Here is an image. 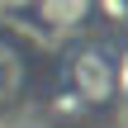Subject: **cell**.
Returning a JSON list of instances; mask_svg holds the SVG:
<instances>
[{
	"instance_id": "1",
	"label": "cell",
	"mask_w": 128,
	"mask_h": 128,
	"mask_svg": "<svg viewBox=\"0 0 128 128\" xmlns=\"http://www.w3.org/2000/svg\"><path fill=\"white\" fill-rule=\"evenodd\" d=\"M71 86H76V95L86 104H104L119 90V71L100 48H81V57L71 62Z\"/></svg>"
}]
</instances>
